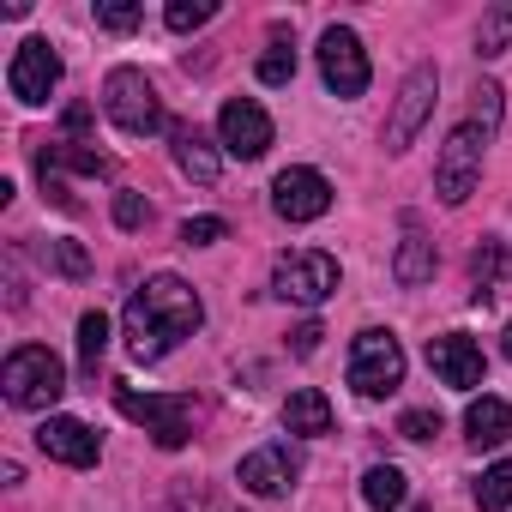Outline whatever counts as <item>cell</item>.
Wrapping results in <instances>:
<instances>
[{
	"label": "cell",
	"instance_id": "obj_1",
	"mask_svg": "<svg viewBox=\"0 0 512 512\" xmlns=\"http://www.w3.org/2000/svg\"><path fill=\"white\" fill-rule=\"evenodd\" d=\"M205 326V302L193 284H181L175 272L151 278L145 290H133L127 314H121V338H127V356L133 362H163L181 338H193Z\"/></svg>",
	"mask_w": 512,
	"mask_h": 512
},
{
	"label": "cell",
	"instance_id": "obj_2",
	"mask_svg": "<svg viewBox=\"0 0 512 512\" xmlns=\"http://www.w3.org/2000/svg\"><path fill=\"white\" fill-rule=\"evenodd\" d=\"M0 392H7L13 410H55L67 392V368L49 344H19L0 368Z\"/></svg>",
	"mask_w": 512,
	"mask_h": 512
},
{
	"label": "cell",
	"instance_id": "obj_3",
	"mask_svg": "<svg viewBox=\"0 0 512 512\" xmlns=\"http://www.w3.org/2000/svg\"><path fill=\"white\" fill-rule=\"evenodd\" d=\"M103 115H109L127 139H151V133L163 127V97H157V85H151L139 67H115V73L103 79Z\"/></svg>",
	"mask_w": 512,
	"mask_h": 512
},
{
	"label": "cell",
	"instance_id": "obj_4",
	"mask_svg": "<svg viewBox=\"0 0 512 512\" xmlns=\"http://www.w3.org/2000/svg\"><path fill=\"white\" fill-rule=\"evenodd\" d=\"M272 296L278 302H296V308H320L338 296V260L320 247H296L272 266Z\"/></svg>",
	"mask_w": 512,
	"mask_h": 512
},
{
	"label": "cell",
	"instance_id": "obj_5",
	"mask_svg": "<svg viewBox=\"0 0 512 512\" xmlns=\"http://www.w3.org/2000/svg\"><path fill=\"white\" fill-rule=\"evenodd\" d=\"M350 386H356V398H392L404 386V344L392 332H380V326L356 332V344H350Z\"/></svg>",
	"mask_w": 512,
	"mask_h": 512
},
{
	"label": "cell",
	"instance_id": "obj_6",
	"mask_svg": "<svg viewBox=\"0 0 512 512\" xmlns=\"http://www.w3.org/2000/svg\"><path fill=\"white\" fill-rule=\"evenodd\" d=\"M434 103H440V67L422 61V67L404 73V85H398V97H392V115H386V151H392V157L416 145V133L428 127Z\"/></svg>",
	"mask_w": 512,
	"mask_h": 512
},
{
	"label": "cell",
	"instance_id": "obj_7",
	"mask_svg": "<svg viewBox=\"0 0 512 512\" xmlns=\"http://www.w3.org/2000/svg\"><path fill=\"white\" fill-rule=\"evenodd\" d=\"M482 151H488V133H482L476 121H464V127L446 133L440 163H434V193H440V205H464V199L476 193V181H482Z\"/></svg>",
	"mask_w": 512,
	"mask_h": 512
},
{
	"label": "cell",
	"instance_id": "obj_8",
	"mask_svg": "<svg viewBox=\"0 0 512 512\" xmlns=\"http://www.w3.org/2000/svg\"><path fill=\"white\" fill-rule=\"evenodd\" d=\"M115 410H121V416H133V422H145V428H151V440H157L163 452H181V446H187V434H193V404H187V398H157V392L115 386Z\"/></svg>",
	"mask_w": 512,
	"mask_h": 512
},
{
	"label": "cell",
	"instance_id": "obj_9",
	"mask_svg": "<svg viewBox=\"0 0 512 512\" xmlns=\"http://www.w3.org/2000/svg\"><path fill=\"white\" fill-rule=\"evenodd\" d=\"M320 79H326V91L338 97V103H356L362 91H368V49H362V37L350 31V25H332L326 37H320Z\"/></svg>",
	"mask_w": 512,
	"mask_h": 512
},
{
	"label": "cell",
	"instance_id": "obj_10",
	"mask_svg": "<svg viewBox=\"0 0 512 512\" xmlns=\"http://www.w3.org/2000/svg\"><path fill=\"white\" fill-rule=\"evenodd\" d=\"M55 85H61V55H55V43H49V37H25V43L13 49V61H7V91H13L25 109H43V103L55 97Z\"/></svg>",
	"mask_w": 512,
	"mask_h": 512
},
{
	"label": "cell",
	"instance_id": "obj_11",
	"mask_svg": "<svg viewBox=\"0 0 512 512\" xmlns=\"http://www.w3.org/2000/svg\"><path fill=\"white\" fill-rule=\"evenodd\" d=\"M217 145L229 157H241V163H260L272 151V115L253 103V97H229L217 109Z\"/></svg>",
	"mask_w": 512,
	"mask_h": 512
},
{
	"label": "cell",
	"instance_id": "obj_12",
	"mask_svg": "<svg viewBox=\"0 0 512 512\" xmlns=\"http://www.w3.org/2000/svg\"><path fill=\"white\" fill-rule=\"evenodd\" d=\"M272 211H278L284 223H314V217L332 211V181H326L320 169H284V175L272 181Z\"/></svg>",
	"mask_w": 512,
	"mask_h": 512
},
{
	"label": "cell",
	"instance_id": "obj_13",
	"mask_svg": "<svg viewBox=\"0 0 512 512\" xmlns=\"http://www.w3.org/2000/svg\"><path fill=\"white\" fill-rule=\"evenodd\" d=\"M428 368H434L440 386H452V392H476L488 362H482V344H476V338H464V332H440V338H428Z\"/></svg>",
	"mask_w": 512,
	"mask_h": 512
},
{
	"label": "cell",
	"instance_id": "obj_14",
	"mask_svg": "<svg viewBox=\"0 0 512 512\" xmlns=\"http://www.w3.org/2000/svg\"><path fill=\"white\" fill-rule=\"evenodd\" d=\"M235 482L247 494H260V500H278L296 488V452L290 446H253L241 464H235Z\"/></svg>",
	"mask_w": 512,
	"mask_h": 512
},
{
	"label": "cell",
	"instance_id": "obj_15",
	"mask_svg": "<svg viewBox=\"0 0 512 512\" xmlns=\"http://www.w3.org/2000/svg\"><path fill=\"white\" fill-rule=\"evenodd\" d=\"M37 446H43V458H55V464H73V470H91L97 458H103V440L79 422V416H43V428H37Z\"/></svg>",
	"mask_w": 512,
	"mask_h": 512
},
{
	"label": "cell",
	"instance_id": "obj_16",
	"mask_svg": "<svg viewBox=\"0 0 512 512\" xmlns=\"http://www.w3.org/2000/svg\"><path fill=\"white\" fill-rule=\"evenodd\" d=\"M434 266H440V253H434V241L416 229V217H404V241H398V260H392V278L404 284V290H422L428 278H434Z\"/></svg>",
	"mask_w": 512,
	"mask_h": 512
},
{
	"label": "cell",
	"instance_id": "obj_17",
	"mask_svg": "<svg viewBox=\"0 0 512 512\" xmlns=\"http://www.w3.org/2000/svg\"><path fill=\"white\" fill-rule=\"evenodd\" d=\"M169 139H175V163H181V175H193L199 187H211V181H217V169H223L217 145H211L193 121H175V127H169Z\"/></svg>",
	"mask_w": 512,
	"mask_h": 512
},
{
	"label": "cell",
	"instance_id": "obj_18",
	"mask_svg": "<svg viewBox=\"0 0 512 512\" xmlns=\"http://www.w3.org/2000/svg\"><path fill=\"white\" fill-rule=\"evenodd\" d=\"M464 434H470V446H506L512 440V404L506 398H470V410H464Z\"/></svg>",
	"mask_w": 512,
	"mask_h": 512
},
{
	"label": "cell",
	"instance_id": "obj_19",
	"mask_svg": "<svg viewBox=\"0 0 512 512\" xmlns=\"http://www.w3.org/2000/svg\"><path fill=\"white\" fill-rule=\"evenodd\" d=\"M284 428H290V434H302V440H320V434H332V404H326V392H314V386H296V392L284 398Z\"/></svg>",
	"mask_w": 512,
	"mask_h": 512
},
{
	"label": "cell",
	"instance_id": "obj_20",
	"mask_svg": "<svg viewBox=\"0 0 512 512\" xmlns=\"http://www.w3.org/2000/svg\"><path fill=\"white\" fill-rule=\"evenodd\" d=\"M470 278H476V302L494 296V290L512 278V253H506V241H482V247L470 253Z\"/></svg>",
	"mask_w": 512,
	"mask_h": 512
},
{
	"label": "cell",
	"instance_id": "obj_21",
	"mask_svg": "<svg viewBox=\"0 0 512 512\" xmlns=\"http://www.w3.org/2000/svg\"><path fill=\"white\" fill-rule=\"evenodd\" d=\"M362 500H368L374 512H398V506L410 500V482H404V470H398V464H374V470L362 476Z\"/></svg>",
	"mask_w": 512,
	"mask_h": 512
},
{
	"label": "cell",
	"instance_id": "obj_22",
	"mask_svg": "<svg viewBox=\"0 0 512 512\" xmlns=\"http://www.w3.org/2000/svg\"><path fill=\"white\" fill-rule=\"evenodd\" d=\"M103 350H109V314H79V374L85 380H97V368H103Z\"/></svg>",
	"mask_w": 512,
	"mask_h": 512
},
{
	"label": "cell",
	"instance_id": "obj_23",
	"mask_svg": "<svg viewBox=\"0 0 512 512\" xmlns=\"http://www.w3.org/2000/svg\"><path fill=\"white\" fill-rule=\"evenodd\" d=\"M506 49H512V7H488L476 19V55L482 61H500Z\"/></svg>",
	"mask_w": 512,
	"mask_h": 512
},
{
	"label": "cell",
	"instance_id": "obj_24",
	"mask_svg": "<svg viewBox=\"0 0 512 512\" xmlns=\"http://www.w3.org/2000/svg\"><path fill=\"white\" fill-rule=\"evenodd\" d=\"M476 506L482 512H512V458H500L476 476Z\"/></svg>",
	"mask_w": 512,
	"mask_h": 512
},
{
	"label": "cell",
	"instance_id": "obj_25",
	"mask_svg": "<svg viewBox=\"0 0 512 512\" xmlns=\"http://www.w3.org/2000/svg\"><path fill=\"white\" fill-rule=\"evenodd\" d=\"M55 169H73V175H109V157L103 151H91V145H79V139H67V145H49L43 151Z\"/></svg>",
	"mask_w": 512,
	"mask_h": 512
},
{
	"label": "cell",
	"instance_id": "obj_26",
	"mask_svg": "<svg viewBox=\"0 0 512 512\" xmlns=\"http://www.w3.org/2000/svg\"><path fill=\"white\" fill-rule=\"evenodd\" d=\"M217 19V0H169V13H163V25L175 31V37H187V31H199V25H211Z\"/></svg>",
	"mask_w": 512,
	"mask_h": 512
},
{
	"label": "cell",
	"instance_id": "obj_27",
	"mask_svg": "<svg viewBox=\"0 0 512 512\" xmlns=\"http://www.w3.org/2000/svg\"><path fill=\"white\" fill-rule=\"evenodd\" d=\"M43 260H49V272H61V278H91V253L79 247V241H49L43 247Z\"/></svg>",
	"mask_w": 512,
	"mask_h": 512
},
{
	"label": "cell",
	"instance_id": "obj_28",
	"mask_svg": "<svg viewBox=\"0 0 512 512\" xmlns=\"http://www.w3.org/2000/svg\"><path fill=\"white\" fill-rule=\"evenodd\" d=\"M290 79H296V49L272 43V49L260 55V85H272V91H278V85H290Z\"/></svg>",
	"mask_w": 512,
	"mask_h": 512
},
{
	"label": "cell",
	"instance_id": "obj_29",
	"mask_svg": "<svg viewBox=\"0 0 512 512\" xmlns=\"http://www.w3.org/2000/svg\"><path fill=\"white\" fill-rule=\"evenodd\" d=\"M145 7H133V0H97V25L103 31H139Z\"/></svg>",
	"mask_w": 512,
	"mask_h": 512
},
{
	"label": "cell",
	"instance_id": "obj_30",
	"mask_svg": "<svg viewBox=\"0 0 512 512\" xmlns=\"http://www.w3.org/2000/svg\"><path fill=\"white\" fill-rule=\"evenodd\" d=\"M37 181H43V199H49V205H61V211H79V199L67 193V175H61V169H55L43 151H37Z\"/></svg>",
	"mask_w": 512,
	"mask_h": 512
},
{
	"label": "cell",
	"instance_id": "obj_31",
	"mask_svg": "<svg viewBox=\"0 0 512 512\" xmlns=\"http://www.w3.org/2000/svg\"><path fill=\"white\" fill-rule=\"evenodd\" d=\"M115 223H121V229H145V223H151V205H145V193L121 187V193H115Z\"/></svg>",
	"mask_w": 512,
	"mask_h": 512
},
{
	"label": "cell",
	"instance_id": "obj_32",
	"mask_svg": "<svg viewBox=\"0 0 512 512\" xmlns=\"http://www.w3.org/2000/svg\"><path fill=\"white\" fill-rule=\"evenodd\" d=\"M223 235H229L223 217H187V223H181V241H187V247H211V241H223Z\"/></svg>",
	"mask_w": 512,
	"mask_h": 512
},
{
	"label": "cell",
	"instance_id": "obj_33",
	"mask_svg": "<svg viewBox=\"0 0 512 512\" xmlns=\"http://www.w3.org/2000/svg\"><path fill=\"white\" fill-rule=\"evenodd\" d=\"M398 434L404 440H434L440 434V410H404L398 416Z\"/></svg>",
	"mask_w": 512,
	"mask_h": 512
},
{
	"label": "cell",
	"instance_id": "obj_34",
	"mask_svg": "<svg viewBox=\"0 0 512 512\" xmlns=\"http://www.w3.org/2000/svg\"><path fill=\"white\" fill-rule=\"evenodd\" d=\"M500 97H506L500 85H482V91H476V127H482L488 139H494V127H500Z\"/></svg>",
	"mask_w": 512,
	"mask_h": 512
},
{
	"label": "cell",
	"instance_id": "obj_35",
	"mask_svg": "<svg viewBox=\"0 0 512 512\" xmlns=\"http://www.w3.org/2000/svg\"><path fill=\"white\" fill-rule=\"evenodd\" d=\"M320 338H326V326H320V320H302V326L290 332V350H296V356H314Z\"/></svg>",
	"mask_w": 512,
	"mask_h": 512
},
{
	"label": "cell",
	"instance_id": "obj_36",
	"mask_svg": "<svg viewBox=\"0 0 512 512\" xmlns=\"http://www.w3.org/2000/svg\"><path fill=\"white\" fill-rule=\"evenodd\" d=\"M85 127H91V109H85V103H73V109H67V133H85Z\"/></svg>",
	"mask_w": 512,
	"mask_h": 512
},
{
	"label": "cell",
	"instance_id": "obj_37",
	"mask_svg": "<svg viewBox=\"0 0 512 512\" xmlns=\"http://www.w3.org/2000/svg\"><path fill=\"white\" fill-rule=\"evenodd\" d=\"M500 356H506V362H512V326H506V332H500Z\"/></svg>",
	"mask_w": 512,
	"mask_h": 512
},
{
	"label": "cell",
	"instance_id": "obj_38",
	"mask_svg": "<svg viewBox=\"0 0 512 512\" xmlns=\"http://www.w3.org/2000/svg\"><path fill=\"white\" fill-rule=\"evenodd\" d=\"M416 512H428V506H416Z\"/></svg>",
	"mask_w": 512,
	"mask_h": 512
}]
</instances>
